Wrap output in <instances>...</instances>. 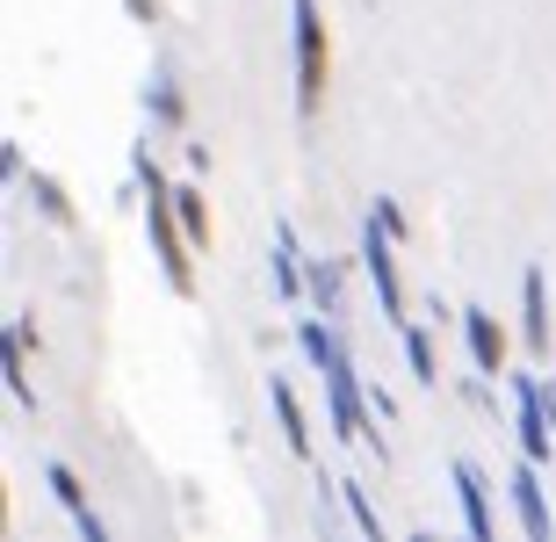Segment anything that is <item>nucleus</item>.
<instances>
[{
    "label": "nucleus",
    "mask_w": 556,
    "mask_h": 542,
    "mask_svg": "<svg viewBox=\"0 0 556 542\" xmlns=\"http://www.w3.org/2000/svg\"><path fill=\"white\" fill-rule=\"evenodd\" d=\"M296 348L311 355V369L326 376L332 434H340V441H369V449H383V427H369V405H362V383H354V362H348V348H340V333H326L318 318H304V326H296Z\"/></svg>",
    "instance_id": "obj_1"
},
{
    "label": "nucleus",
    "mask_w": 556,
    "mask_h": 542,
    "mask_svg": "<svg viewBox=\"0 0 556 542\" xmlns=\"http://www.w3.org/2000/svg\"><path fill=\"white\" fill-rule=\"evenodd\" d=\"M138 181H144V231H152V253H160V275L174 297H195V247L181 231V210H174V188L160 181V167L138 152Z\"/></svg>",
    "instance_id": "obj_2"
},
{
    "label": "nucleus",
    "mask_w": 556,
    "mask_h": 542,
    "mask_svg": "<svg viewBox=\"0 0 556 542\" xmlns=\"http://www.w3.org/2000/svg\"><path fill=\"white\" fill-rule=\"evenodd\" d=\"M289 15H296V116H318L326 109V80H332V37H326V15H318V0H289Z\"/></svg>",
    "instance_id": "obj_3"
},
{
    "label": "nucleus",
    "mask_w": 556,
    "mask_h": 542,
    "mask_svg": "<svg viewBox=\"0 0 556 542\" xmlns=\"http://www.w3.org/2000/svg\"><path fill=\"white\" fill-rule=\"evenodd\" d=\"M514 405H520V449L535 463L556 456V398L542 391L535 376H514Z\"/></svg>",
    "instance_id": "obj_4"
},
{
    "label": "nucleus",
    "mask_w": 556,
    "mask_h": 542,
    "mask_svg": "<svg viewBox=\"0 0 556 542\" xmlns=\"http://www.w3.org/2000/svg\"><path fill=\"white\" fill-rule=\"evenodd\" d=\"M362 261H369V282H376V297H383V318L405 326V282H397V253H391L383 217H369V231H362Z\"/></svg>",
    "instance_id": "obj_5"
},
{
    "label": "nucleus",
    "mask_w": 556,
    "mask_h": 542,
    "mask_svg": "<svg viewBox=\"0 0 556 542\" xmlns=\"http://www.w3.org/2000/svg\"><path fill=\"white\" fill-rule=\"evenodd\" d=\"M506 484H514V514H520V528H528V542H549L556 521H549V500H542V463L528 456Z\"/></svg>",
    "instance_id": "obj_6"
},
{
    "label": "nucleus",
    "mask_w": 556,
    "mask_h": 542,
    "mask_svg": "<svg viewBox=\"0 0 556 542\" xmlns=\"http://www.w3.org/2000/svg\"><path fill=\"white\" fill-rule=\"evenodd\" d=\"M520 333H528V355L535 362H549V348H556V333H549V282H542V268H528L520 275Z\"/></svg>",
    "instance_id": "obj_7"
},
{
    "label": "nucleus",
    "mask_w": 556,
    "mask_h": 542,
    "mask_svg": "<svg viewBox=\"0 0 556 542\" xmlns=\"http://www.w3.org/2000/svg\"><path fill=\"white\" fill-rule=\"evenodd\" d=\"M43 484H51V500H59L65 514H73V528H80V542H109L102 514H94V506H87L80 478H73V470H65V463H51V470H43Z\"/></svg>",
    "instance_id": "obj_8"
},
{
    "label": "nucleus",
    "mask_w": 556,
    "mask_h": 542,
    "mask_svg": "<svg viewBox=\"0 0 556 542\" xmlns=\"http://www.w3.org/2000/svg\"><path fill=\"white\" fill-rule=\"evenodd\" d=\"M455 500H463V528H470L477 542H492L498 521H492V492H484V478H477L470 463H455Z\"/></svg>",
    "instance_id": "obj_9"
},
{
    "label": "nucleus",
    "mask_w": 556,
    "mask_h": 542,
    "mask_svg": "<svg viewBox=\"0 0 556 542\" xmlns=\"http://www.w3.org/2000/svg\"><path fill=\"white\" fill-rule=\"evenodd\" d=\"M463 333H470V362H477L484 376L506 369V333H498L492 312H463Z\"/></svg>",
    "instance_id": "obj_10"
},
{
    "label": "nucleus",
    "mask_w": 556,
    "mask_h": 542,
    "mask_svg": "<svg viewBox=\"0 0 556 542\" xmlns=\"http://www.w3.org/2000/svg\"><path fill=\"white\" fill-rule=\"evenodd\" d=\"M268 398H275V419H282V441L296 449V456H311V427H304V405H296V391H289L282 376H268Z\"/></svg>",
    "instance_id": "obj_11"
},
{
    "label": "nucleus",
    "mask_w": 556,
    "mask_h": 542,
    "mask_svg": "<svg viewBox=\"0 0 556 542\" xmlns=\"http://www.w3.org/2000/svg\"><path fill=\"white\" fill-rule=\"evenodd\" d=\"M174 210H181L188 247H195V253H210V210H203V188H195V181H181V188H174Z\"/></svg>",
    "instance_id": "obj_12"
},
{
    "label": "nucleus",
    "mask_w": 556,
    "mask_h": 542,
    "mask_svg": "<svg viewBox=\"0 0 556 542\" xmlns=\"http://www.w3.org/2000/svg\"><path fill=\"white\" fill-rule=\"evenodd\" d=\"M275 282H282V304H296V297H304V275H296V239H289V225L275 231Z\"/></svg>",
    "instance_id": "obj_13"
},
{
    "label": "nucleus",
    "mask_w": 556,
    "mask_h": 542,
    "mask_svg": "<svg viewBox=\"0 0 556 542\" xmlns=\"http://www.w3.org/2000/svg\"><path fill=\"white\" fill-rule=\"evenodd\" d=\"M340 500H348V514H354V528H362V535L383 542V521H376V506H369V492H362V484H340Z\"/></svg>",
    "instance_id": "obj_14"
},
{
    "label": "nucleus",
    "mask_w": 556,
    "mask_h": 542,
    "mask_svg": "<svg viewBox=\"0 0 556 542\" xmlns=\"http://www.w3.org/2000/svg\"><path fill=\"white\" fill-rule=\"evenodd\" d=\"M29 196L43 203V217H51V225H73V210H65V196H59V181H51V174H29Z\"/></svg>",
    "instance_id": "obj_15"
},
{
    "label": "nucleus",
    "mask_w": 556,
    "mask_h": 542,
    "mask_svg": "<svg viewBox=\"0 0 556 542\" xmlns=\"http://www.w3.org/2000/svg\"><path fill=\"white\" fill-rule=\"evenodd\" d=\"M405 355H413V376H419V383H433V376H441V369H433V340L419 333V326H405Z\"/></svg>",
    "instance_id": "obj_16"
},
{
    "label": "nucleus",
    "mask_w": 556,
    "mask_h": 542,
    "mask_svg": "<svg viewBox=\"0 0 556 542\" xmlns=\"http://www.w3.org/2000/svg\"><path fill=\"white\" fill-rule=\"evenodd\" d=\"M311 297H318V304H340V268H332V261H311Z\"/></svg>",
    "instance_id": "obj_17"
}]
</instances>
